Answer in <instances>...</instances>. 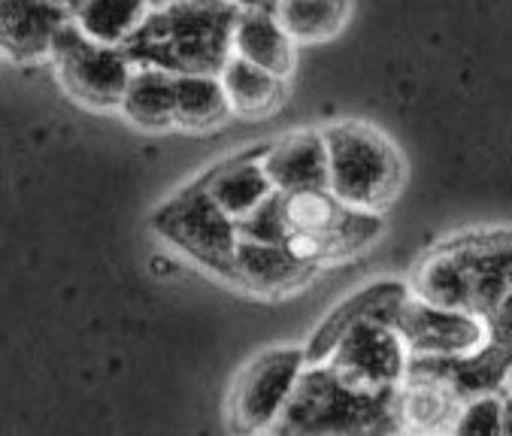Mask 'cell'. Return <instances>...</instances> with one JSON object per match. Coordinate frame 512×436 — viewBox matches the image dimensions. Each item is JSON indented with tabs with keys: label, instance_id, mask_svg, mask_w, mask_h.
Returning <instances> with one entry per match:
<instances>
[{
	"label": "cell",
	"instance_id": "cell-15",
	"mask_svg": "<svg viewBox=\"0 0 512 436\" xmlns=\"http://www.w3.org/2000/svg\"><path fill=\"white\" fill-rule=\"evenodd\" d=\"M409 294V288L403 282H376V285H367L361 288L358 294H352L349 300H343L319 327L316 334L306 343L303 355H306V364H322L331 358L334 346L340 343V337L349 331V327L367 315H391V309Z\"/></svg>",
	"mask_w": 512,
	"mask_h": 436
},
{
	"label": "cell",
	"instance_id": "cell-14",
	"mask_svg": "<svg viewBox=\"0 0 512 436\" xmlns=\"http://www.w3.org/2000/svg\"><path fill=\"white\" fill-rule=\"evenodd\" d=\"M297 43L279 22L276 10H240L231 34V55L258 64L276 76H291L297 64Z\"/></svg>",
	"mask_w": 512,
	"mask_h": 436
},
{
	"label": "cell",
	"instance_id": "cell-21",
	"mask_svg": "<svg viewBox=\"0 0 512 436\" xmlns=\"http://www.w3.org/2000/svg\"><path fill=\"white\" fill-rule=\"evenodd\" d=\"M500 415H503L500 394L488 391V394L467 397L458 409L452 433H500Z\"/></svg>",
	"mask_w": 512,
	"mask_h": 436
},
{
	"label": "cell",
	"instance_id": "cell-22",
	"mask_svg": "<svg viewBox=\"0 0 512 436\" xmlns=\"http://www.w3.org/2000/svg\"><path fill=\"white\" fill-rule=\"evenodd\" d=\"M485 321V343L497 349L512 364V285L503 291V297L482 315Z\"/></svg>",
	"mask_w": 512,
	"mask_h": 436
},
{
	"label": "cell",
	"instance_id": "cell-11",
	"mask_svg": "<svg viewBox=\"0 0 512 436\" xmlns=\"http://www.w3.org/2000/svg\"><path fill=\"white\" fill-rule=\"evenodd\" d=\"M276 194L328 188V143L322 131H297L261 149Z\"/></svg>",
	"mask_w": 512,
	"mask_h": 436
},
{
	"label": "cell",
	"instance_id": "cell-19",
	"mask_svg": "<svg viewBox=\"0 0 512 436\" xmlns=\"http://www.w3.org/2000/svg\"><path fill=\"white\" fill-rule=\"evenodd\" d=\"M152 7L146 0H79L70 22L91 40L107 46H125L140 34Z\"/></svg>",
	"mask_w": 512,
	"mask_h": 436
},
{
	"label": "cell",
	"instance_id": "cell-20",
	"mask_svg": "<svg viewBox=\"0 0 512 436\" xmlns=\"http://www.w3.org/2000/svg\"><path fill=\"white\" fill-rule=\"evenodd\" d=\"M273 10L294 43H325L349 22L352 0H276Z\"/></svg>",
	"mask_w": 512,
	"mask_h": 436
},
{
	"label": "cell",
	"instance_id": "cell-6",
	"mask_svg": "<svg viewBox=\"0 0 512 436\" xmlns=\"http://www.w3.org/2000/svg\"><path fill=\"white\" fill-rule=\"evenodd\" d=\"M306 367L303 349H267L252 358L228 394V424L237 433L273 430Z\"/></svg>",
	"mask_w": 512,
	"mask_h": 436
},
{
	"label": "cell",
	"instance_id": "cell-10",
	"mask_svg": "<svg viewBox=\"0 0 512 436\" xmlns=\"http://www.w3.org/2000/svg\"><path fill=\"white\" fill-rule=\"evenodd\" d=\"M70 10L58 0H0V55L16 64H43Z\"/></svg>",
	"mask_w": 512,
	"mask_h": 436
},
{
	"label": "cell",
	"instance_id": "cell-23",
	"mask_svg": "<svg viewBox=\"0 0 512 436\" xmlns=\"http://www.w3.org/2000/svg\"><path fill=\"white\" fill-rule=\"evenodd\" d=\"M237 10H273L276 0H228Z\"/></svg>",
	"mask_w": 512,
	"mask_h": 436
},
{
	"label": "cell",
	"instance_id": "cell-5",
	"mask_svg": "<svg viewBox=\"0 0 512 436\" xmlns=\"http://www.w3.org/2000/svg\"><path fill=\"white\" fill-rule=\"evenodd\" d=\"M49 64L58 73L64 91L91 109H119L134 58L125 46H107L85 37L73 22L58 34Z\"/></svg>",
	"mask_w": 512,
	"mask_h": 436
},
{
	"label": "cell",
	"instance_id": "cell-12",
	"mask_svg": "<svg viewBox=\"0 0 512 436\" xmlns=\"http://www.w3.org/2000/svg\"><path fill=\"white\" fill-rule=\"evenodd\" d=\"M200 185L237 225L276 194V188L261 164V149H252L246 155L222 161L219 167H213L200 179Z\"/></svg>",
	"mask_w": 512,
	"mask_h": 436
},
{
	"label": "cell",
	"instance_id": "cell-1",
	"mask_svg": "<svg viewBox=\"0 0 512 436\" xmlns=\"http://www.w3.org/2000/svg\"><path fill=\"white\" fill-rule=\"evenodd\" d=\"M237 13L228 0H179L158 7L128 43V52L134 64H152L170 73H219L231 58Z\"/></svg>",
	"mask_w": 512,
	"mask_h": 436
},
{
	"label": "cell",
	"instance_id": "cell-18",
	"mask_svg": "<svg viewBox=\"0 0 512 436\" xmlns=\"http://www.w3.org/2000/svg\"><path fill=\"white\" fill-rule=\"evenodd\" d=\"M176 128L210 131L231 116V103L219 73H173Z\"/></svg>",
	"mask_w": 512,
	"mask_h": 436
},
{
	"label": "cell",
	"instance_id": "cell-3",
	"mask_svg": "<svg viewBox=\"0 0 512 436\" xmlns=\"http://www.w3.org/2000/svg\"><path fill=\"white\" fill-rule=\"evenodd\" d=\"M322 134L328 143V191L346 206L382 212L403 185V158L391 140L364 122H340Z\"/></svg>",
	"mask_w": 512,
	"mask_h": 436
},
{
	"label": "cell",
	"instance_id": "cell-13",
	"mask_svg": "<svg viewBox=\"0 0 512 436\" xmlns=\"http://www.w3.org/2000/svg\"><path fill=\"white\" fill-rule=\"evenodd\" d=\"M461 403L464 400L443 379L422 370H406V379L397 388V400H394L397 430H413V433L452 430Z\"/></svg>",
	"mask_w": 512,
	"mask_h": 436
},
{
	"label": "cell",
	"instance_id": "cell-25",
	"mask_svg": "<svg viewBox=\"0 0 512 436\" xmlns=\"http://www.w3.org/2000/svg\"><path fill=\"white\" fill-rule=\"evenodd\" d=\"M146 4H149L152 10H158V7H170V4H179V0H146Z\"/></svg>",
	"mask_w": 512,
	"mask_h": 436
},
{
	"label": "cell",
	"instance_id": "cell-17",
	"mask_svg": "<svg viewBox=\"0 0 512 436\" xmlns=\"http://www.w3.org/2000/svg\"><path fill=\"white\" fill-rule=\"evenodd\" d=\"M228 103H231V116L240 119H264L282 106L285 91H288V79L276 76L258 64H249L237 55H231L225 61V67L219 70Z\"/></svg>",
	"mask_w": 512,
	"mask_h": 436
},
{
	"label": "cell",
	"instance_id": "cell-24",
	"mask_svg": "<svg viewBox=\"0 0 512 436\" xmlns=\"http://www.w3.org/2000/svg\"><path fill=\"white\" fill-rule=\"evenodd\" d=\"M500 433H512V394L503 397V415H500Z\"/></svg>",
	"mask_w": 512,
	"mask_h": 436
},
{
	"label": "cell",
	"instance_id": "cell-8",
	"mask_svg": "<svg viewBox=\"0 0 512 436\" xmlns=\"http://www.w3.org/2000/svg\"><path fill=\"white\" fill-rule=\"evenodd\" d=\"M391 321L409 349V358H452L485 343V321L479 315L428 303L413 291L391 309Z\"/></svg>",
	"mask_w": 512,
	"mask_h": 436
},
{
	"label": "cell",
	"instance_id": "cell-7",
	"mask_svg": "<svg viewBox=\"0 0 512 436\" xmlns=\"http://www.w3.org/2000/svg\"><path fill=\"white\" fill-rule=\"evenodd\" d=\"M328 364L364 391H397L406 379L409 349L391 315H367L340 337Z\"/></svg>",
	"mask_w": 512,
	"mask_h": 436
},
{
	"label": "cell",
	"instance_id": "cell-16",
	"mask_svg": "<svg viewBox=\"0 0 512 436\" xmlns=\"http://www.w3.org/2000/svg\"><path fill=\"white\" fill-rule=\"evenodd\" d=\"M119 113L143 128V131H170L176 128V106H173V73L152 64H137L128 88L122 94Z\"/></svg>",
	"mask_w": 512,
	"mask_h": 436
},
{
	"label": "cell",
	"instance_id": "cell-9",
	"mask_svg": "<svg viewBox=\"0 0 512 436\" xmlns=\"http://www.w3.org/2000/svg\"><path fill=\"white\" fill-rule=\"evenodd\" d=\"M316 273L319 267L300 261L285 243L240 237L222 279L252 294H288L303 288Z\"/></svg>",
	"mask_w": 512,
	"mask_h": 436
},
{
	"label": "cell",
	"instance_id": "cell-2",
	"mask_svg": "<svg viewBox=\"0 0 512 436\" xmlns=\"http://www.w3.org/2000/svg\"><path fill=\"white\" fill-rule=\"evenodd\" d=\"M394 400L397 391H364L346 382L328 361L306 364L273 430L279 433L397 430Z\"/></svg>",
	"mask_w": 512,
	"mask_h": 436
},
{
	"label": "cell",
	"instance_id": "cell-4",
	"mask_svg": "<svg viewBox=\"0 0 512 436\" xmlns=\"http://www.w3.org/2000/svg\"><path fill=\"white\" fill-rule=\"evenodd\" d=\"M152 228L176 252L197 261L200 267L213 270L216 276H222L240 240V225L216 206V200L203 191L200 182L164 200L152 212Z\"/></svg>",
	"mask_w": 512,
	"mask_h": 436
}]
</instances>
